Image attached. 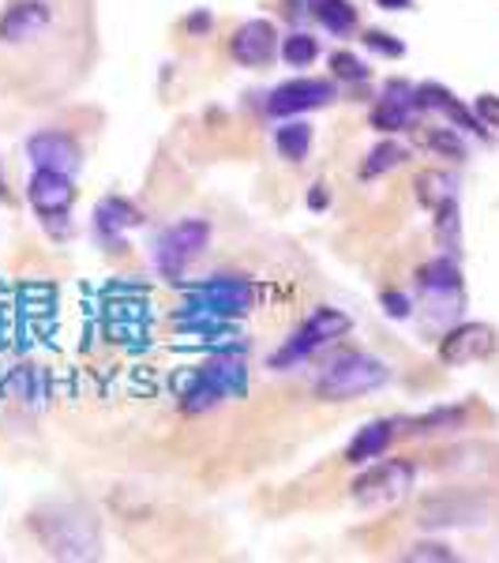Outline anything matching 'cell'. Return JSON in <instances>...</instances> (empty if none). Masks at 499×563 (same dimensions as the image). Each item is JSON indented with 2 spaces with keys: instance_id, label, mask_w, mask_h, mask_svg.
I'll list each match as a JSON object with an SVG mask.
<instances>
[{
  "instance_id": "cell-1",
  "label": "cell",
  "mask_w": 499,
  "mask_h": 563,
  "mask_svg": "<svg viewBox=\"0 0 499 563\" xmlns=\"http://www.w3.org/2000/svg\"><path fill=\"white\" fill-rule=\"evenodd\" d=\"M387 379H391V368H387L384 357L353 350V353H342V357L315 379V398H323V402H350V398H361V395H372V390L387 387Z\"/></svg>"
},
{
  "instance_id": "cell-2",
  "label": "cell",
  "mask_w": 499,
  "mask_h": 563,
  "mask_svg": "<svg viewBox=\"0 0 499 563\" xmlns=\"http://www.w3.org/2000/svg\"><path fill=\"white\" fill-rule=\"evenodd\" d=\"M350 327L353 320L342 308H331V305H323V308H315L308 320L297 327L293 334L278 346L275 353H270V368H278V372H286V368H293V365H301L304 357H312L315 350H323V346H331L334 339H342V334H350Z\"/></svg>"
},
{
  "instance_id": "cell-3",
  "label": "cell",
  "mask_w": 499,
  "mask_h": 563,
  "mask_svg": "<svg viewBox=\"0 0 499 563\" xmlns=\"http://www.w3.org/2000/svg\"><path fill=\"white\" fill-rule=\"evenodd\" d=\"M417 481V470L410 459H384L368 462V470L350 485L353 504L365 507V511H387V507L402 504L410 496Z\"/></svg>"
},
{
  "instance_id": "cell-4",
  "label": "cell",
  "mask_w": 499,
  "mask_h": 563,
  "mask_svg": "<svg viewBox=\"0 0 499 563\" xmlns=\"http://www.w3.org/2000/svg\"><path fill=\"white\" fill-rule=\"evenodd\" d=\"M248 376H244V365L233 357H222V361H211V365L199 368V376L192 379V387L185 390V413H207L214 410L218 402L225 398L241 395Z\"/></svg>"
},
{
  "instance_id": "cell-5",
  "label": "cell",
  "mask_w": 499,
  "mask_h": 563,
  "mask_svg": "<svg viewBox=\"0 0 499 563\" xmlns=\"http://www.w3.org/2000/svg\"><path fill=\"white\" fill-rule=\"evenodd\" d=\"M496 350H499L496 327L469 320V323H455L443 334V342L435 346V357L447 368H466V365H480V361L496 357Z\"/></svg>"
},
{
  "instance_id": "cell-6",
  "label": "cell",
  "mask_w": 499,
  "mask_h": 563,
  "mask_svg": "<svg viewBox=\"0 0 499 563\" xmlns=\"http://www.w3.org/2000/svg\"><path fill=\"white\" fill-rule=\"evenodd\" d=\"M45 544L53 556L65 560H95L98 556V526L84 511H53V519H45Z\"/></svg>"
},
{
  "instance_id": "cell-7",
  "label": "cell",
  "mask_w": 499,
  "mask_h": 563,
  "mask_svg": "<svg viewBox=\"0 0 499 563\" xmlns=\"http://www.w3.org/2000/svg\"><path fill=\"white\" fill-rule=\"evenodd\" d=\"M207 241H211V225H207L203 218H185V222L169 225V230L158 238V244H154L158 271L169 278H180L188 263L207 249Z\"/></svg>"
},
{
  "instance_id": "cell-8",
  "label": "cell",
  "mask_w": 499,
  "mask_h": 563,
  "mask_svg": "<svg viewBox=\"0 0 499 563\" xmlns=\"http://www.w3.org/2000/svg\"><path fill=\"white\" fill-rule=\"evenodd\" d=\"M188 297H192V305L185 308H199V312H211V316H222V320H230V316H244L252 312V305H256V282L248 278H237V275H218L211 282H199V286L188 289Z\"/></svg>"
},
{
  "instance_id": "cell-9",
  "label": "cell",
  "mask_w": 499,
  "mask_h": 563,
  "mask_svg": "<svg viewBox=\"0 0 499 563\" xmlns=\"http://www.w3.org/2000/svg\"><path fill=\"white\" fill-rule=\"evenodd\" d=\"M26 203L45 225H65L76 203V180L71 174H57V169H34L26 180Z\"/></svg>"
},
{
  "instance_id": "cell-10",
  "label": "cell",
  "mask_w": 499,
  "mask_h": 563,
  "mask_svg": "<svg viewBox=\"0 0 499 563\" xmlns=\"http://www.w3.org/2000/svg\"><path fill=\"white\" fill-rule=\"evenodd\" d=\"M339 98V87L331 79H315V76H301V79H289V84L275 87L267 98V113L286 121V117H301L312 113V109H326L334 106Z\"/></svg>"
},
{
  "instance_id": "cell-11",
  "label": "cell",
  "mask_w": 499,
  "mask_h": 563,
  "mask_svg": "<svg viewBox=\"0 0 499 563\" xmlns=\"http://www.w3.org/2000/svg\"><path fill=\"white\" fill-rule=\"evenodd\" d=\"M488 519V504L469 493L429 496L417 511V526L424 530H447V526H480Z\"/></svg>"
},
{
  "instance_id": "cell-12",
  "label": "cell",
  "mask_w": 499,
  "mask_h": 563,
  "mask_svg": "<svg viewBox=\"0 0 499 563\" xmlns=\"http://www.w3.org/2000/svg\"><path fill=\"white\" fill-rule=\"evenodd\" d=\"M417 282H421V294L429 297V305H440L443 312L455 316L462 305H466V286H462V271L458 263L451 256H440L432 263H424L421 271H417ZM440 308H432L435 316H440Z\"/></svg>"
},
{
  "instance_id": "cell-13",
  "label": "cell",
  "mask_w": 499,
  "mask_h": 563,
  "mask_svg": "<svg viewBox=\"0 0 499 563\" xmlns=\"http://www.w3.org/2000/svg\"><path fill=\"white\" fill-rule=\"evenodd\" d=\"M230 57L244 68H267L278 57V31L270 20H248L233 31Z\"/></svg>"
},
{
  "instance_id": "cell-14",
  "label": "cell",
  "mask_w": 499,
  "mask_h": 563,
  "mask_svg": "<svg viewBox=\"0 0 499 563\" xmlns=\"http://www.w3.org/2000/svg\"><path fill=\"white\" fill-rule=\"evenodd\" d=\"M53 8L45 0H12L0 12V45H23L49 31Z\"/></svg>"
},
{
  "instance_id": "cell-15",
  "label": "cell",
  "mask_w": 499,
  "mask_h": 563,
  "mask_svg": "<svg viewBox=\"0 0 499 563\" xmlns=\"http://www.w3.org/2000/svg\"><path fill=\"white\" fill-rule=\"evenodd\" d=\"M26 158L34 169H57V174H76L84 166V151L68 132H34L26 140Z\"/></svg>"
},
{
  "instance_id": "cell-16",
  "label": "cell",
  "mask_w": 499,
  "mask_h": 563,
  "mask_svg": "<svg viewBox=\"0 0 499 563\" xmlns=\"http://www.w3.org/2000/svg\"><path fill=\"white\" fill-rule=\"evenodd\" d=\"M417 106L421 109H429V113H440V117H447L451 124H455L458 132H474L477 140H488V129L477 121V113L469 109L462 98L455 95L451 87H443V84H421L417 87Z\"/></svg>"
},
{
  "instance_id": "cell-17",
  "label": "cell",
  "mask_w": 499,
  "mask_h": 563,
  "mask_svg": "<svg viewBox=\"0 0 499 563\" xmlns=\"http://www.w3.org/2000/svg\"><path fill=\"white\" fill-rule=\"evenodd\" d=\"M395 432H398V424L387 421V417L384 421H368L365 429L350 440L346 462L350 466H368V462H376L379 455H387V448L395 443Z\"/></svg>"
},
{
  "instance_id": "cell-18",
  "label": "cell",
  "mask_w": 499,
  "mask_h": 563,
  "mask_svg": "<svg viewBox=\"0 0 499 563\" xmlns=\"http://www.w3.org/2000/svg\"><path fill=\"white\" fill-rule=\"evenodd\" d=\"M135 225H143V214H140V207H132L124 196H106L102 203L95 207V230L102 233L106 241H121Z\"/></svg>"
},
{
  "instance_id": "cell-19",
  "label": "cell",
  "mask_w": 499,
  "mask_h": 563,
  "mask_svg": "<svg viewBox=\"0 0 499 563\" xmlns=\"http://www.w3.org/2000/svg\"><path fill=\"white\" fill-rule=\"evenodd\" d=\"M308 15H312L323 31H331L334 38H350L361 26V12L350 0H308Z\"/></svg>"
},
{
  "instance_id": "cell-20",
  "label": "cell",
  "mask_w": 499,
  "mask_h": 563,
  "mask_svg": "<svg viewBox=\"0 0 499 563\" xmlns=\"http://www.w3.org/2000/svg\"><path fill=\"white\" fill-rule=\"evenodd\" d=\"M275 151L282 154L286 162H293V166H301V162L308 158V151H312V124H304V121H293V117H286V121L275 129Z\"/></svg>"
},
{
  "instance_id": "cell-21",
  "label": "cell",
  "mask_w": 499,
  "mask_h": 563,
  "mask_svg": "<svg viewBox=\"0 0 499 563\" xmlns=\"http://www.w3.org/2000/svg\"><path fill=\"white\" fill-rule=\"evenodd\" d=\"M435 241H440V249L447 252L451 260L462 256V211H458V196L435 207Z\"/></svg>"
},
{
  "instance_id": "cell-22",
  "label": "cell",
  "mask_w": 499,
  "mask_h": 563,
  "mask_svg": "<svg viewBox=\"0 0 499 563\" xmlns=\"http://www.w3.org/2000/svg\"><path fill=\"white\" fill-rule=\"evenodd\" d=\"M417 113H421V106H413V102L379 98V106L372 109V129H376V132H406L413 124Z\"/></svg>"
},
{
  "instance_id": "cell-23",
  "label": "cell",
  "mask_w": 499,
  "mask_h": 563,
  "mask_svg": "<svg viewBox=\"0 0 499 563\" xmlns=\"http://www.w3.org/2000/svg\"><path fill=\"white\" fill-rule=\"evenodd\" d=\"M458 196V177L455 174H443V169H429V174L417 177V199H421L424 207H440L447 203V199Z\"/></svg>"
},
{
  "instance_id": "cell-24",
  "label": "cell",
  "mask_w": 499,
  "mask_h": 563,
  "mask_svg": "<svg viewBox=\"0 0 499 563\" xmlns=\"http://www.w3.org/2000/svg\"><path fill=\"white\" fill-rule=\"evenodd\" d=\"M466 424V410L462 406H443V410H432L424 417H413L410 424H406V432L410 435H435V432H455Z\"/></svg>"
},
{
  "instance_id": "cell-25",
  "label": "cell",
  "mask_w": 499,
  "mask_h": 563,
  "mask_svg": "<svg viewBox=\"0 0 499 563\" xmlns=\"http://www.w3.org/2000/svg\"><path fill=\"white\" fill-rule=\"evenodd\" d=\"M406 158H410V151H406L402 143L384 140V143H376V147L368 151L365 166H361V177H365V180H372V177H384V174H391V169L402 166Z\"/></svg>"
},
{
  "instance_id": "cell-26",
  "label": "cell",
  "mask_w": 499,
  "mask_h": 563,
  "mask_svg": "<svg viewBox=\"0 0 499 563\" xmlns=\"http://www.w3.org/2000/svg\"><path fill=\"white\" fill-rule=\"evenodd\" d=\"M320 57V42L304 31H293L289 38H282V60L289 68H308L312 60Z\"/></svg>"
},
{
  "instance_id": "cell-27",
  "label": "cell",
  "mask_w": 499,
  "mask_h": 563,
  "mask_svg": "<svg viewBox=\"0 0 499 563\" xmlns=\"http://www.w3.org/2000/svg\"><path fill=\"white\" fill-rule=\"evenodd\" d=\"M424 147L451 162H466V143H462L458 129H424Z\"/></svg>"
},
{
  "instance_id": "cell-28",
  "label": "cell",
  "mask_w": 499,
  "mask_h": 563,
  "mask_svg": "<svg viewBox=\"0 0 499 563\" xmlns=\"http://www.w3.org/2000/svg\"><path fill=\"white\" fill-rule=\"evenodd\" d=\"M331 71H334V79H346V84H365V79L372 76L365 60L353 57V53H346V49L331 53Z\"/></svg>"
},
{
  "instance_id": "cell-29",
  "label": "cell",
  "mask_w": 499,
  "mask_h": 563,
  "mask_svg": "<svg viewBox=\"0 0 499 563\" xmlns=\"http://www.w3.org/2000/svg\"><path fill=\"white\" fill-rule=\"evenodd\" d=\"M365 49H372V53H379V57H387V60H398L406 53V45L395 38L391 31H365Z\"/></svg>"
},
{
  "instance_id": "cell-30",
  "label": "cell",
  "mask_w": 499,
  "mask_h": 563,
  "mask_svg": "<svg viewBox=\"0 0 499 563\" xmlns=\"http://www.w3.org/2000/svg\"><path fill=\"white\" fill-rule=\"evenodd\" d=\"M406 560H413V563H451L458 556H455V549H447L443 541H421V544H413V549L406 552Z\"/></svg>"
},
{
  "instance_id": "cell-31",
  "label": "cell",
  "mask_w": 499,
  "mask_h": 563,
  "mask_svg": "<svg viewBox=\"0 0 499 563\" xmlns=\"http://www.w3.org/2000/svg\"><path fill=\"white\" fill-rule=\"evenodd\" d=\"M379 305L387 308L391 320H410V312H413V301L402 294V289H384V294H379Z\"/></svg>"
},
{
  "instance_id": "cell-32",
  "label": "cell",
  "mask_w": 499,
  "mask_h": 563,
  "mask_svg": "<svg viewBox=\"0 0 499 563\" xmlns=\"http://www.w3.org/2000/svg\"><path fill=\"white\" fill-rule=\"evenodd\" d=\"M474 113L488 132H499V95H477Z\"/></svg>"
},
{
  "instance_id": "cell-33",
  "label": "cell",
  "mask_w": 499,
  "mask_h": 563,
  "mask_svg": "<svg viewBox=\"0 0 499 563\" xmlns=\"http://www.w3.org/2000/svg\"><path fill=\"white\" fill-rule=\"evenodd\" d=\"M185 31H211V15H207V12H192V15H188V20H185Z\"/></svg>"
},
{
  "instance_id": "cell-34",
  "label": "cell",
  "mask_w": 499,
  "mask_h": 563,
  "mask_svg": "<svg viewBox=\"0 0 499 563\" xmlns=\"http://www.w3.org/2000/svg\"><path fill=\"white\" fill-rule=\"evenodd\" d=\"M308 207H312V211H320V207H326V192H323V185H315V188H312V196H308Z\"/></svg>"
},
{
  "instance_id": "cell-35",
  "label": "cell",
  "mask_w": 499,
  "mask_h": 563,
  "mask_svg": "<svg viewBox=\"0 0 499 563\" xmlns=\"http://www.w3.org/2000/svg\"><path fill=\"white\" fill-rule=\"evenodd\" d=\"M379 8H387V12H406V8H413V0H376Z\"/></svg>"
},
{
  "instance_id": "cell-36",
  "label": "cell",
  "mask_w": 499,
  "mask_h": 563,
  "mask_svg": "<svg viewBox=\"0 0 499 563\" xmlns=\"http://www.w3.org/2000/svg\"><path fill=\"white\" fill-rule=\"evenodd\" d=\"M0 203H12V192H8V180H4V169H0Z\"/></svg>"
}]
</instances>
